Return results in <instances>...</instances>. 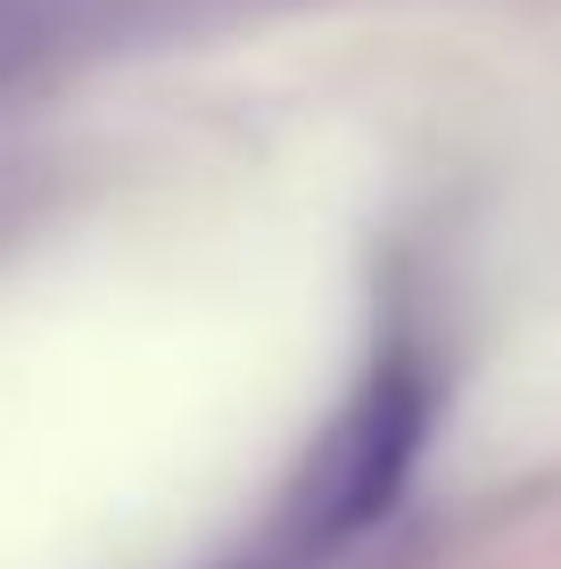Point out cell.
<instances>
[{"label": "cell", "mask_w": 561, "mask_h": 569, "mask_svg": "<svg viewBox=\"0 0 561 569\" xmlns=\"http://www.w3.org/2000/svg\"><path fill=\"white\" fill-rule=\"evenodd\" d=\"M42 42H50V0H0V91L33 67Z\"/></svg>", "instance_id": "6da1fadb"}]
</instances>
